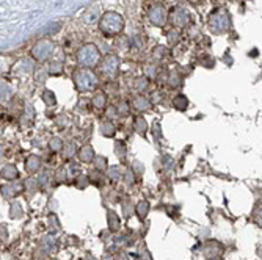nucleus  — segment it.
Wrapping results in <instances>:
<instances>
[{
	"mask_svg": "<svg viewBox=\"0 0 262 260\" xmlns=\"http://www.w3.org/2000/svg\"><path fill=\"white\" fill-rule=\"evenodd\" d=\"M124 26H126L124 17L116 11H107L99 19V30L102 32V35L108 38L123 33Z\"/></svg>",
	"mask_w": 262,
	"mask_h": 260,
	"instance_id": "f257e3e1",
	"label": "nucleus"
},
{
	"mask_svg": "<svg viewBox=\"0 0 262 260\" xmlns=\"http://www.w3.org/2000/svg\"><path fill=\"white\" fill-rule=\"evenodd\" d=\"M76 58H77V63L80 67L90 69V67H94L99 64L102 55H101V51L94 44H85L77 51Z\"/></svg>",
	"mask_w": 262,
	"mask_h": 260,
	"instance_id": "f03ea898",
	"label": "nucleus"
},
{
	"mask_svg": "<svg viewBox=\"0 0 262 260\" xmlns=\"http://www.w3.org/2000/svg\"><path fill=\"white\" fill-rule=\"evenodd\" d=\"M73 80H74V85H76L77 91H80V92L93 91L98 85L96 74H94L93 70H90V69H85V67H79V69L74 70Z\"/></svg>",
	"mask_w": 262,
	"mask_h": 260,
	"instance_id": "7ed1b4c3",
	"label": "nucleus"
},
{
	"mask_svg": "<svg viewBox=\"0 0 262 260\" xmlns=\"http://www.w3.org/2000/svg\"><path fill=\"white\" fill-rule=\"evenodd\" d=\"M207 26H209V30L215 35H223L226 33L229 29H231V19H229V14L226 10H215L210 16H209V20H207Z\"/></svg>",
	"mask_w": 262,
	"mask_h": 260,
	"instance_id": "20e7f679",
	"label": "nucleus"
},
{
	"mask_svg": "<svg viewBox=\"0 0 262 260\" xmlns=\"http://www.w3.org/2000/svg\"><path fill=\"white\" fill-rule=\"evenodd\" d=\"M55 54V44L51 39H39L30 49V57L39 63L51 60Z\"/></svg>",
	"mask_w": 262,
	"mask_h": 260,
	"instance_id": "39448f33",
	"label": "nucleus"
},
{
	"mask_svg": "<svg viewBox=\"0 0 262 260\" xmlns=\"http://www.w3.org/2000/svg\"><path fill=\"white\" fill-rule=\"evenodd\" d=\"M99 64H101V70H102L104 76H107L110 79H115L118 76V70H120L121 61H120V57H116L113 54H108L104 58H101Z\"/></svg>",
	"mask_w": 262,
	"mask_h": 260,
	"instance_id": "423d86ee",
	"label": "nucleus"
},
{
	"mask_svg": "<svg viewBox=\"0 0 262 260\" xmlns=\"http://www.w3.org/2000/svg\"><path fill=\"white\" fill-rule=\"evenodd\" d=\"M148 19L152 26L156 27H163L166 22H168V11L165 7L154 4L148 8Z\"/></svg>",
	"mask_w": 262,
	"mask_h": 260,
	"instance_id": "0eeeda50",
	"label": "nucleus"
},
{
	"mask_svg": "<svg viewBox=\"0 0 262 260\" xmlns=\"http://www.w3.org/2000/svg\"><path fill=\"white\" fill-rule=\"evenodd\" d=\"M168 20L171 22V26L174 29H184V27L188 26L190 16H188L187 10H184L182 7H174L168 13Z\"/></svg>",
	"mask_w": 262,
	"mask_h": 260,
	"instance_id": "6e6552de",
	"label": "nucleus"
},
{
	"mask_svg": "<svg viewBox=\"0 0 262 260\" xmlns=\"http://www.w3.org/2000/svg\"><path fill=\"white\" fill-rule=\"evenodd\" d=\"M203 254L209 260H217L223 254V246L219 242H207L203 248Z\"/></svg>",
	"mask_w": 262,
	"mask_h": 260,
	"instance_id": "1a4fd4ad",
	"label": "nucleus"
},
{
	"mask_svg": "<svg viewBox=\"0 0 262 260\" xmlns=\"http://www.w3.org/2000/svg\"><path fill=\"white\" fill-rule=\"evenodd\" d=\"M24 190V185L20 182H10L8 185L2 186V193L5 198H14Z\"/></svg>",
	"mask_w": 262,
	"mask_h": 260,
	"instance_id": "9d476101",
	"label": "nucleus"
},
{
	"mask_svg": "<svg viewBox=\"0 0 262 260\" xmlns=\"http://www.w3.org/2000/svg\"><path fill=\"white\" fill-rule=\"evenodd\" d=\"M132 105H134V108L135 110H138V111H146V110H149L151 108V101L145 96V94H137V96L132 99Z\"/></svg>",
	"mask_w": 262,
	"mask_h": 260,
	"instance_id": "9b49d317",
	"label": "nucleus"
},
{
	"mask_svg": "<svg viewBox=\"0 0 262 260\" xmlns=\"http://www.w3.org/2000/svg\"><path fill=\"white\" fill-rule=\"evenodd\" d=\"M94 149H93V146H90V145H85V146H82L79 151H77V157H79V160L80 161H83V163H91L93 161V158H94Z\"/></svg>",
	"mask_w": 262,
	"mask_h": 260,
	"instance_id": "f8f14e48",
	"label": "nucleus"
},
{
	"mask_svg": "<svg viewBox=\"0 0 262 260\" xmlns=\"http://www.w3.org/2000/svg\"><path fill=\"white\" fill-rule=\"evenodd\" d=\"M13 98V88L8 82L0 80V102H8Z\"/></svg>",
	"mask_w": 262,
	"mask_h": 260,
	"instance_id": "ddd939ff",
	"label": "nucleus"
},
{
	"mask_svg": "<svg viewBox=\"0 0 262 260\" xmlns=\"http://www.w3.org/2000/svg\"><path fill=\"white\" fill-rule=\"evenodd\" d=\"M39 168H41V158L38 155H30L26 160V170H27V173L35 174V173L39 171Z\"/></svg>",
	"mask_w": 262,
	"mask_h": 260,
	"instance_id": "4468645a",
	"label": "nucleus"
},
{
	"mask_svg": "<svg viewBox=\"0 0 262 260\" xmlns=\"http://www.w3.org/2000/svg\"><path fill=\"white\" fill-rule=\"evenodd\" d=\"M0 176H2L5 180H16L19 177V171L14 164H7V167L2 168V171H0Z\"/></svg>",
	"mask_w": 262,
	"mask_h": 260,
	"instance_id": "2eb2a0df",
	"label": "nucleus"
},
{
	"mask_svg": "<svg viewBox=\"0 0 262 260\" xmlns=\"http://www.w3.org/2000/svg\"><path fill=\"white\" fill-rule=\"evenodd\" d=\"M134 129H135V132L138 133V135H143L145 136L146 133H148V123H146V120L145 117H141V116H137L135 120H134Z\"/></svg>",
	"mask_w": 262,
	"mask_h": 260,
	"instance_id": "dca6fc26",
	"label": "nucleus"
},
{
	"mask_svg": "<svg viewBox=\"0 0 262 260\" xmlns=\"http://www.w3.org/2000/svg\"><path fill=\"white\" fill-rule=\"evenodd\" d=\"M99 132H101L104 136L112 138V136H115L116 129H115V126H113V123H112V121H102V123L99 124Z\"/></svg>",
	"mask_w": 262,
	"mask_h": 260,
	"instance_id": "f3484780",
	"label": "nucleus"
},
{
	"mask_svg": "<svg viewBox=\"0 0 262 260\" xmlns=\"http://www.w3.org/2000/svg\"><path fill=\"white\" fill-rule=\"evenodd\" d=\"M120 226H121V218L118 217L113 210H110L108 211V229L112 232H116L118 229H120Z\"/></svg>",
	"mask_w": 262,
	"mask_h": 260,
	"instance_id": "a211bd4d",
	"label": "nucleus"
},
{
	"mask_svg": "<svg viewBox=\"0 0 262 260\" xmlns=\"http://www.w3.org/2000/svg\"><path fill=\"white\" fill-rule=\"evenodd\" d=\"M148 211H149V204L146 201H140L137 205H135V214L140 220H145L146 215H148Z\"/></svg>",
	"mask_w": 262,
	"mask_h": 260,
	"instance_id": "6ab92c4d",
	"label": "nucleus"
},
{
	"mask_svg": "<svg viewBox=\"0 0 262 260\" xmlns=\"http://www.w3.org/2000/svg\"><path fill=\"white\" fill-rule=\"evenodd\" d=\"M93 161H94V168H96V171H99V173H102L108 168V161L104 155H94Z\"/></svg>",
	"mask_w": 262,
	"mask_h": 260,
	"instance_id": "aec40b11",
	"label": "nucleus"
},
{
	"mask_svg": "<svg viewBox=\"0 0 262 260\" xmlns=\"http://www.w3.org/2000/svg\"><path fill=\"white\" fill-rule=\"evenodd\" d=\"M98 16H99L98 7H91V8H88V10L85 11L83 20H85L86 23H94V22H96V19H98Z\"/></svg>",
	"mask_w": 262,
	"mask_h": 260,
	"instance_id": "412c9836",
	"label": "nucleus"
},
{
	"mask_svg": "<svg viewBox=\"0 0 262 260\" xmlns=\"http://www.w3.org/2000/svg\"><path fill=\"white\" fill-rule=\"evenodd\" d=\"M173 107H174L176 110L184 111V110H187V107H188V99L184 96V94H178V96L173 99Z\"/></svg>",
	"mask_w": 262,
	"mask_h": 260,
	"instance_id": "4be33fe9",
	"label": "nucleus"
},
{
	"mask_svg": "<svg viewBox=\"0 0 262 260\" xmlns=\"http://www.w3.org/2000/svg\"><path fill=\"white\" fill-rule=\"evenodd\" d=\"M107 105V96L104 92H96V96L93 98V107L94 108H98V110H101V108H104Z\"/></svg>",
	"mask_w": 262,
	"mask_h": 260,
	"instance_id": "5701e85b",
	"label": "nucleus"
},
{
	"mask_svg": "<svg viewBox=\"0 0 262 260\" xmlns=\"http://www.w3.org/2000/svg\"><path fill=\"white\" fill-rule=\"evenodd\" d=\"M61 152H63V157H64V158H71L73 155H76V152H77V146H76V143H73V141H69V143L63 145Z\"/></svg>",
	"mask_w": 262,
	"mask_h": 260,
	"instance_id": "b1692460",
	"label": "nucleus"
},
{
	"mask_svg": "<svg viewBox=\"0 0 262 260\" xmlns=\"http://www.w3.org/2000/svg\"><path fill=\"white\" fill-rule=\"evenodd\" d=\"M49 74L52 76H57V74H61L63 73V61H58V60H54L49 66Z\"/></svg>",
	"mask_w": 262,
	"mask_h": 260,
	"instance_id": "393cba45",
	"label": "nucleus"
},
{
	"mask_svg": "<svg viewBox=\"0 0 262 260\" xmlns=\"http://www.w3.org/2000/svg\"><path fill=\"white\" fill-rule=\"evenodd\" d=\"M148 86H149V79H148V77H140V79L135 80V89H137L138 92L146 91Z\"/></svg>",
	"mask_w": 262,
	"mask_h": 260,
	"instance_id": "a878e982",
	"label": "nucleus"
},
{
	"mask_svg": "<svg viewBox=\"0 0 262 260\" xmlns=\"http://www.w3.org/2000/svg\"><path fill=\"white\" fill-rule=\"evenodd\" d=\"M49 148H51V151H52V152H58V151H61V149H63V139H61V138H58V136L51 138V141H49Z\"/></svg>",
	"mask_w": 262,
	"mask_h": 260,
	"instance_id": "bb28decb",
	"label": "nucleus"
},
{
	"mask_svg": "<svg viewBox=\"0 0 262 260\" xmlns=\"http://www.w3.org/2000/svg\"><path fill=\"white\" fill-rule=\"evenodd\" d=\"M107 174L112 180H120L121 179V168L120 167H110V168H107Z\"/></svg>",
	"mask_w": 262,
	"mask_h": 260,
	"instance_id": "cd10ccee",
	"label": "nucleus"
},
{
	"mask_svg": "<svg viewBox=\"0 0 262 260\" xmlns=\"http://www.w3.org/2000/svg\"><path fill=\"white\" fill-rule=\"evenodd\" d=\"M152 55H154L156 60H163L166 55H168V49H166V47H163V45H159V47H156V49H154Z\"/></svg>",
	"mask_w": 262,
	"mask_h": 260,
	"instance_id": "c85d7f7f",
	"label": "nucleus"
},
{
	"mask_svg": "<svg viewBox=\"0 0 262 260\" xmlns=\"http://www.w3.org/2000/svg\"><path fill=\"white\" fill-rule=\"evenodd\" d=\"M42 101L49 105V107H54L55 105V94L52 92V91H44V94H42Z\"/></svg>",
	"mask_w": 262,
	"mask_h": 260,
	"instance_id": "c756f323",
	"label": "nucleus"
},
{
	"mask_svg": "<svg viewBox=\"0 0 262 260\" xmlns=\"http://www.w3.org/2000/svg\"><path fill=\"white\" fill-rule=\"evenodd\" d=\"M115 152H116V155L120 157L121 160L126 158V146H124L123 141H118V143L115 145Z\"/></svg>",
	"mask_w": 262,
	"mask_h": 260,
	"instance_id": "7c9ffc66",
	"label": "nucleus"
},
{
	"mask_svg": "<svg viewBox=\"0 0 262 260\" xmlns=\"http://www.w3.org/2000/svg\"><path fill=\"white\" fill-rule=\"evenodd\" d=\"M129 111H130V108H129V105H127L126 102H120V104L116 105V113H118V114L127 116V114H129Z\"/></svg>",
	"mask_w": 262,
	"mask_h": 260,
	"instance_id": "2f4dec72",
	"label": "nucleus"
},
{
	"mask_svg": "<svg viewBox=\"0 0 262 260\" xmlns=\"http://www.w3.org/2000/svg\"><path fill=\"white\" fill-rule=\"evenodd\" d=\"M10 69V60L7 57H0V74L7 73Z\"/></svg>",
	"mask_w": 262,
	"mask_h": 260,
	"instance_id": "473e14b6",
	"label": "nucleus"
},
{
	"mask_svg": "<svg viewBox=\"0 0 262 260\" xmlns=\"http://www.w3.org/2000/svg\"><path fill=\"white\" fill-rule=\"evenodd\" d=\"M20 215H22V208L17 202H14L11 205V218H19Z\"/></svg>",
	"mask_w": 262,
	"mask_h": 260,
	"instance_id": "72a5a7b5",
	"label": "nucleus"
},
{
	"mask_svg": "<svg viewBox=\"0 0 262 260\" xmlns=\"http://www.w3.org/2000/svg\"><path fill=\"white\" fill-rule=\"evenodd\" d=\"M179 38H181V33L174 29V30H171L170 33H168V41H170V44H176L178 41H179Z\"/></svg>",
	"mask_w": 262,
	"mask_h": 260,
	"instance_id": "f704fd0d",
	"label": "nucleus"
},
{
	"mask_svg": "<svg viewBox=\"0 0 262 260\" xmlns=\"http://www.w3.org/2000/svg\"><path fill=\"white\" fill-rule=\"evenodd\" d=\"M168 80H170L168 83H170V86H171V88H176V86H179V85H181V77H179L176 73H173V74L170 76V79H168Z\"/></svg>",
	"mask_w": 262,
	"mask_h": 260,
	"instance_id": "c9c22d12",
	"label": "nucleus"
},
{
	"mask_svg": "<svg viewBox=\"0 0 262 260\" xmlns=\"http://www.w3.org/2000/svg\"><path fill=\"white\" fill-rule=\"evenodd\" d=\"M132 174H134V171H130V170L126 173V177H124L126 183H132V182H134V177H132Z\"/></svg>",
	"mask_w": 262,
	"mask_h": 260,
	"instance_id": "e433bc0d",
	"label": "nucleus"
},
{
	"mask_svg": "<svg viewBox=\"0 0 262 260\" xmlns=\"http://www.w3.org/2000/svg\"><path fill=\"white\" fill-rule=\"evenodd\" d=\"M102 260H113V257H112V255H105V257H104Z\"/></svg>",
	"mask_w": 262,
	"mask_h": 260,
	"instance_id": "4c0bfd02",
	"label": "nucleus"
},
{
	"mask_svg": "<svg viewBox=\"0 0 262 260\" xmlns=\"http://www.w3.org/2000/svg\"><path fill=\"white\" fill-rule=\"evenodd\" d=\"M2 151H4V149H2V148H0V157H2Z\"/></svg>",
	"mask_w": 262,
	"mask_h": 260,
	"instance_id": "58836bf2",
	"label": "nucleus"
},
{
	"mask_svg": "<svg viewBox=\"0 0 262 260\" xmlns=\"http://www.w3.org/2000/svg\"><path fill=\"white\" fill-rule=\"evenodd\" d=\"M0 116H2V108H0Z\"/></svg>",
	"mask_w": 262,
	"mask_h": 260,
	"instance_id": "ea45409f",
	"label": "nucleus"
}]
</instances>
